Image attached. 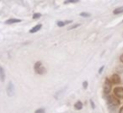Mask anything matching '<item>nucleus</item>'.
<instances>
[{
  "instance_id": "obj_1",
  "label": "nucleus",
  "mask_w": 123,
  "mask_h": 113,
  "mask_svg": "<svg viewBox=\"0 0 123 113\" xmlns=\"http://www.w3.org/2000/svg\"><path fill=\"white\" fill-rule=\"evenodd\" d=\"M107 102H108V107H109V109L111 110V113H113V110L120 104L119 100L111 95H109L107 97Z\"/></svg>"
},
{
  "instance_id": "obj_2",
  "label": "nucleus",
  "mask_w": 123,
  "mask_h": 113,
  "mask_svg": "<svg viewBox=\"0 0 123 113\" xmlns=\"http://www.w3.org/2000/svg\"><path fill=\"white\" fill-rule=\"evenodd\" d=\"M34 70H35V71H36L37 74H44V73L46 72V69L44 68V66L42 65V63L39 62V61L35 64Z\"/></svg>"
},
{
  "instance_id": "obj_3",
  "label": "nucleus",
  "mask_w": 123,
  "mask_h": 113,
  "mask_svg": "<svg viewBox=\"0 0 123 113\" xmlns=\"http://www.w3.org/2000/svg\"><path fill=\"white\" fill-rule=\"evenodd\" d=\"M111 86H112L111 81L109 78H106L105 81H104V84H103V90H104V93H106V94L110 93L111 90Z\"/></svg>"
},
{
  "instance_id": "obj_4",
  "label": "nucleus",
  "mask_w": 123,
  "mask_h": 113,
  "mask_svg": "<svg viewBox=\"0 0 123 113\" xmlns=\"http://www.w3.org/2000/svg\"><path fill=\"white\" fill-rule=\"evenodd\" d=\"M7 94L9 97H12L14 95V85L12 81H10L8 83V86H7Z\"/></svg>"
},
{
  "instance_id": "obj_5",
  "label": "nucleus",
  "mask_w": 123,
  "mask_h": 113,
  "mask_svg": "<svg viewBox=\"0 0 123 113\" xmlns=\"http://www.w3.org/2000/svg\"><path fill=\"white\" fill-rule=\"evenodd\" d=\"M111 81L113 84H119L121 82V79H120V76L117 73H113L112 76H111Z\"/></svg>"
},
{
  "instance_id": "obj_6",
  "label": "nucleus",
  "mask_w": 123,
  "mask_h": 113,
  "mask_svg": "<svg viewBox=\"0 0 123 113\" xmlns=\"http://www.w3.org/2000/svg\"><path fill=\"white\" fill-rule=\"evenodd\" d=\"M114 95L117 98H123V87H117L113 90Z\"/></svg>"
},
{
  "instance_id": "obj_7",
  "label": "nucleus",
  "mask_w": 123,
  "mask_h": 113,
  "mask_svg": "<svg viewBox=\"0 0 123 113\" xmlns=\"http://www.w3.org/2000/svg\"><path fill=\"white\" fill-rule=\"evenodd\" d=\"M21 21V19H19V18H10V19H8V20H6V24H12V23H18V22H20Z\"/></svg>"
},
{
  "instance_id": "obj_8",
  "label": "nucleus",
  "mask_w": 123,
  "mask_h": 113,
  "mask_svg": "<svg viewBox=\"0 0 123 113\" xmlns=\"http://www.w3.org/2000/svg\"><path fill=\"white\" fill-rule=\"evenodd\" d=\"M41 27H42V25H41V24H37V25H36V26H34V27L29 31V32H30V33H32V34H33V33H36V32H37Z\"/></svg>"
},
{
  "instance_id": "obj_9",
  "label": "nucleus",
  "mask_w": 123,
  "mask_h": 113,
  "mask_svg": "<svg viewBox=\"0 0 123 113\" xmlns=\"http://www.w3.org/2000/svg\"><path fill=\"white\" fill-rule=\"evenodd\" d=\"M0 80L2 82L5 81V71L1 66H0Z\"/></svg>"
},
{
  "instance_id": "obj_10",
  "label": "nucleus",
  "mask_w": 123,
  "mask_h": 113,
  "mask_svg": "<svg viewBox=\"0 0 123 113\" xmlns=\"http://www.w3.org/2000/svg\"><path fill=\"white\" fill-rule=\"evenodd\" d=\"M72 21L71 20H66V21H58L57 22V25L59 26V27H62V26H64V25H66V24H68V23H71Z\"/></svg>"
},
{
  "instance_id": "obj_11",
  "label": "nucleus",
  "mask_w": 123,
  "mask_h": 113,
  "mask_svg": "<svg viewBox=\"0 0 123 113\" xmlns=\"http://www.w3.org/2000/svg\"><path fill=\"white\" fill-rule=\"evenodd\" d=\"M74 107H75V109H77V110H81V109L83 108V103H82V101L78 100V101L74 104Z\"/></svg>"
},
{
  "instance_id": "obj_12",
  "label": "nucleus",
  "mask_w": 123,
  "mask_h": 113,
  "mask_svg": "<svg viewBox=\"0 0 123 113\" xmlns=\"http://www.w3.org/2000/svg\"><path fill=\"white\" fill-rule=\"evenodd\" d=\"M121 13H123V6L118 7V8H116V9L113 10V14H121Z\"/></svg>"
},
{
  "instance_id": "obj_13",
  "label": "nucleus",
  "mask_w": 123,
  "mask_h": 113,
  "mask_svg": "<svg viewBox=\"0 0 123 113\" xmlns=\"http://www.w3.org/2000/svg\"><path fill=\"white\" fill-rule=\"evenodd\" d=\"M80 15H81V16H84V17H89V16H90V14H88V13H85V12H84V13H81Z\"/></svg>"
},
{
  "instance_id": "obj_14",
  "label": "nucleus",
  "mask_w": 123,
  "mask_h": 113,
  "mask_svg": "<svg viewBox=\"0 0 123 113\" xmlns=\"http://www.w3.org/2000/svg\"><path fill=\"white\" fill-rule=\"evenodd\" d=\"M78 26H80V24H79V23H76V24H73L72 26H69L67 29H68V30H72V29H74V28H76V27H78Z\"/></svg>"
},
{
  "instance_id": "obj_15",
  "label": "nucleus",
  "mask_w": 123,
  "mask_h": 113,
  "mask_svg": "<svg viewBox=\"0 0 123 113\" xmlns=\"http://www.w3.org/2000/svg\"><path fill=\"white\" fill-rule=\"evenodd\" d=\"M78 0H66L64 1V4H68V3H78Z\"/></svg>"
},
{
  "instance_id": "obj_16",
  "label": "nucleus",
  "mask_w": 123,
  "mask_h": 113,
  "mask_svg": "<svg viewBox=\"0 0 123 113\" xmlns=\"http://www.w3.org/2000/svg\"><path fill=\"white\" fill-rule=\"evenodd\" d=\"M35 113H45V110L43 108H38L35 111Z\"/></svg>"
},
{
  "instance_id": "obj_17",
  "label": "nucleus",
  "mask_w": 123,
  "mask_h": 113,
  "mask_svg": "<svg viewBox=\"0 0 123 113\" xmlns=\"http://www.w3.org/2000/svg\"><path fill=\"white\" fill-rule=\"evenodd\" d=\"M40 16H41V14H35L33 15V18H34V19H36V18H39Z\"/></svg>"
},
{
  "instance_id": "obj_18",
  "label": "nucleus",
  "mask_w": 123,
  "mask_h": 113,
  "mask_svg": "<svg viewBox=\"0 0 123 113\" xmlns=\"http://www.w3.org/2000/svg\"><path fill=\"white\" fill-rule=\"evenodd\" d=\"M87 85H88V84H87V81H84V82H83V88H84L85 90L87 89Z\"/></svg>"
},
{
  "instance_id": "obj_19",
  "label": "nucleus",
  "mask_w": 123,
  "mask_h": 113,
  "mask_svg": "<svg viewBox=\"0 0 123 113\" xmlns=\"http://www.w3.org/2000/svg\"><path fill=\"white\" fill-rule=\"evenodd\" d=\"M104 68H105V67H104V66H102V67H101V68L99 69V71H99V73H101V72L103 71V70H104Z\"/></svg>"
},
{
  "instance_id": "obj_20",
  "label": "nucleus",
  "mask_w": 123,
  "mask_h": 113,
  "mask_svg": "<svg viewBox=\"0 0 123 113\" xmlns=\"http://www.w3.org/2000/svg\"><path fill=\"white\" fill-rule=\"evenodd\" d=\"M90 104H91V107H92V109H94V107H95V106H94V102H93L91 99H90Z\"/></svg>"
},
{
  "instance_id": "obj_21",
  "label": "nucleus",
  "mask_w": 123,
  "mask_h": 113,
  "mask_svg": "<svg viewBox=\"0 0 123 113\" xmlns=\"http://www.w3.org/2000/svg\"><path fill=\"white\" fill-rule=\"evenodd\" d=\"M120 61L123 63V54H121V56H120Z\"/></svg>"
},
{
  "instance_id": "obj_22",
  "label": "nucleus",
  "mask_w": 123,
  "mask_h": 113,
  "mask_svg": "<svg viewBox=\"0 0 123 113\" xmlns=\"http://www.w3.org/2000/svg\"><path fill=\"white\" fill-rule=\"evenodd\" d=\"M119 113H123V107H121V108H120V110H119Z\"/></svg>"
}]
</instances>
